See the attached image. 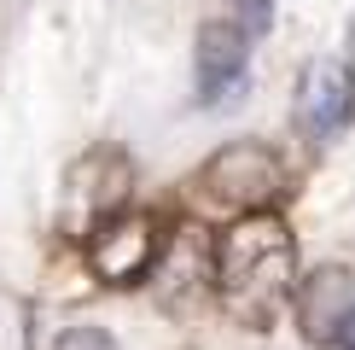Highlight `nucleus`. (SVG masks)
<instances>
[{
    "instance_id": "nucleus-1",
    "label": "nucleus",
    "mask_w": 355,
    "mask_h": 350,
    "mask_svg": "<svg viewBox=\"0 0 355 350\" xmlns=\"http://www.w3.org/2000/svg\"><path fill=\"white\" fill-rule=\"evenodd\" d=\"M210 262H216L210 281L221 292V303H227V315L250 333L274 327L279 310L297 298V245H291V228L274 210L239 216L216 240Z\"/></svg>"
},
{
    "instance_id": "nucleus-4",
    "label": "nucleus",
    "mask_w": 355,
    "mask_h": 350,
    "mask_svg": "<svg viewBox=\"0 0 355 350\" xmlns=\"http://www.w3.org/2000/svg\"><path fill=\"white\" fill-rule=\"evenodd\" d=\"M128 181H135V169H128V158L116 152V146H99V152H87L76 169H70L64 181V228L70 233H94L105 216L123 210V193Z\"/></svg>"
},
{
    "instance_id": "nucleus-8",
    "label": "nucleus",
    "mask_w": 355,
    "mask_h": 350,
    "mask_svg": "<svg viewBox=\"0 0 355 350\" xmlns=\"http://www.w3.org/2000/svg\"><path fill=\"white\" fill-rule=\"evenodd\" d=\"M227 12L245 35H268L274 29V0H227Z\"/></svg>"
},
{
    "instance_id": "nucleus-9",
    "label": "nucleus",
    "mask_w": 355,
    "mask_h": 350,
    "mask_svg": "<svg viewBox=\"0 0 355 350\" xmlns=\"http://www.w3.org/2000/svg\"><path fill=\"white\" fill-rule=\"evenodd\" d=\"M53 350H116V339H111L105 327H64Z\"/></svg>"
},
{
    "instance_id": "nucleus-7",
    "label": "nucleus",
    "mask_w": 355,
    "mask_h": 350,
    "mask_svg": "<svg viewBox=\"0 0 355 350\" xmlns=\"http://www.w3.org/2000/svg\"><path fill=\"white\" fill-rule=\"evenodd\" d=\"M245 65H250V35L239 24H204L198 29V47H192V82H198L204 106L239 94V88H245Z\"/></svg>"
},
{
    "instance_id": "nucleus-5",
    "label": "nucleus",
    "mask_w": 355,
    "mask_h": 350,
    "mask_svg": "<svg viewBox=\"0 0 355 350\" xmlns=\"http://www.w3.org/2000/svg\"><path fill=\"white\" fill-rule=\"evenodd\" d=\"M297 327L320 350H355V274L327 262L297 281Z\"/></svg>"
},
{
    "instance_id": "nucleus-6",
    "label": "nucleus",
    "mask_w": 355,
    "mask_h": 350,
    "mask_svg": "<svg viewBox=\"0 0 355 350\" xmlns=\"http://www.w3.org/2000/svg\"><path fill=\"white\" fill-rule=\"evenodd\" d=\"M355 117V70L344 58H315L297 82V128L309 140H332Z\"/></svg>"
},
{
    "instance_id": "nucleus-2",
    "label": "nucleus",
    "mask_w": 355,
    "mask_h": 350,
    "mask_svg": "<svg viewBox=\"0 0 355 350\" xmlns=\"http://www.w3.org/2000/svg\"><path fill=\"white\" fill-rule=\"evenodd\" d=\"M192 187H198V199L216 204V210L257 216V210H274L279 193H286V164H279V152L262 146V140H233L198 169Z\"/></svg>"
},
{
    "instance_id": "nucleus-3",
    "label": "nucleus",
    "mask_w": 355,
    "mask_h": 350,
    "mask_svg": "<svg viewBox=\"0 0 355 350\" xmlns=\"http://www.w3.org/2000/svg\"><path fill=\"white\" fill-rule=\"evenodd\" d=\"M164 257V233L146 210H116L87 233V269L105 286H140Z\"/></svg>"
}]
</instances>
